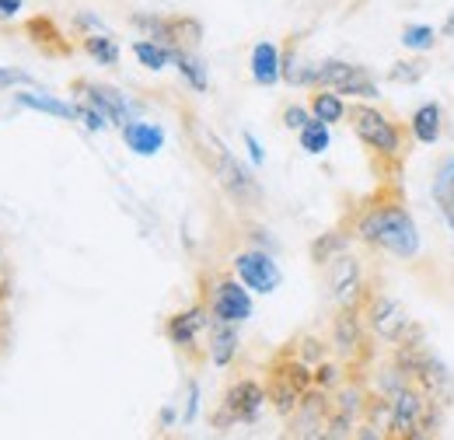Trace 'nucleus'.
<instances>
[{
    "label": "nucleus",
    "instance_id": "aec40b11",
    "mask_svg": "<svg viewBox=\"0 0 454 440\" xmlns=\"http://www.w3.org/2000/svg\"><path fill=\"white\" fill-rule=\"evenodd\" d=\"M270 402H273V409L280 412V416H294V409L301 405V398H304V391L294 385L290 378H286L284 371H273V381H270Z\"/></svg>",
    "mask_w": 454,
    "mask_h": 440
},
{
    "label": "nucleus",
    "instance_id": "2f4dec72",
    "mask_svg": "<svg viewBox=\"0 0 454 440\" xmlns=\"http://www.w3.org/2000/svg\"><path fill=\"white\" fill-rule=\"evenodd\" d=\"M297 357H301L304 364H311V367H315V364H322V360H325V342H322V339H315V335H304V339H301Z\"/></svg>",
    "mask_w": 454,
    "mask_h": 440
},
{
    "label": "nucleus",
    "instance_id": "4468645a",
    "mask_svg": "<svg viewBox=\"0 0 454 440\" xmlns=\"http://www.w3.org/2000/svg\"><path fill=\"white\" fill-rule=\"evenodd\" d=\"M122 140H126V147H129L133 154H140V158H154V154L165 147V130L154 126V122L133 119V122L122 126Z\"/></svg>",
    "mask_w": 454,
    "mask_h": 440
},
{
    "label": "nucleus",
    "instance_id": "39448f33",
    "mask_svg": "<svg viewBox=\"0 0 454 440\" xmlns=\"http://www.w3.org/2000/svg\"><path fill=\"white\" fill-rule=\"evenodd\" d=\"M367 329L374 332L381 342L398 346V342L409 335V329H412V318H409V311L398 304L395 297L374 294V297L367 301Z\"/></svg>",
    "mask_w": 454,
    "mask_h": 440
},
{
    "label": "nucleus",
    "instance_id": "79ce46f5",
    "mask_svg": "<svg viewBox=\"0 0 454 440\" xmlns=\"http://www.w3.org/2000/svg\"><path fill=\"white\" fill-rule=\"evenodd\" d=\"M444 32H448V35H454V14H451V21H448V28H444Z\"/></svg>",
    "mask_w": 454,
    "mask_h": 440
},
{
    "label": "nucleus",
    "instance_id": "4be33fe9",
    "mask_svg": "<svg viewBox=\"0 0 454 440\" xmlns=\"http://www.w3.org/2000/svg\"><path fill=\"white\" fill-rule=\"evenodd\" d=\"M308 109H311V115H315V119H322V122L336 126V122H342V119H346V112H349V106L342 102L340 91H333V88H318Z\"/></svg>",
    "mask_w": 454,
    "mask_h": 440
},
{
    "label": "nucleus",
    "instance_id": "20e7f679",
    "mask_svg": "<svg viewBox=\"0 0 454 440\" xmlns=\"http://www.w3.org/2000/svg\"><path fill=\"white\" fill-rule=\"evenodd\" d=\"M430 395L423 388L416 385H405L392 398V412H388V434L392 437H423V423H427V412H430Z\"/></svg>",
    "mask_w": 454,
    "mask_h": 440
},
{
    "label": "nucleus",
    "instance_id": "72a5a7b5",
    "mask_svg": "<svg viewBox=\"0 0 454 440\" xmlns=\"http://www.w3.org/2000/svg\"><path fill=\"white\" fill-rule=\"evenodd\" d=\"M423 70H427V63L412 59V63H395V70H392L388 77H392V81H402V84H405V81L412 84V81H419V77H423Z\"/></svg>",
    "mask_w": 454,
    "mask_h": 440
},
{
    "label": "nucleus",
    "instance_id": "a19ab883",
    "mask_svg": "<svg viewBox=\"0 0 454 440\" xmlns=\"http://www.w3.org/2000/svg\"><path fill=\"white\" fill-rule=\"evenodd\" d=\"M77 25L81 28H91V32H106V25L98 18H91V14H77Z\"/></svg>",
    "mask_w": 454,
    "mask_h": 440
},
{
    "label": "nucleus",
    "instance_id": "f03ea898",
    "mask_svg": "<svg viewBox=\"0 0 454 440\" xmlns=\"http://www.w3.org/2000/svg\"><path fill=\"white\" fill-rule=\"evenodd\" d=\"M196 140H200V154H203V161H207V168L214 171V178L221 182V189H224L227 196L238 200L241 207H255V203L262 200V189H259L255 175L227 151L224 140H221L217 133H210V130H196Z\"/></svg>",
    "mask_w": 454,
    "mask_h": 440
},
{
    "label": "nucleus",
    "instance_id": "f8f14e48",
    "mask_svg": "<svg viewBox=\"0 0 454 440\" xmlns=\"http://www.w3.org/2000/svg\"><path fill=\"white\" fill-rule=\"evenodd\" d=\"M77 88L81 91H88L84 98H88V106H95V109L102 112L109 122H115L119 130L126 126V122H133V106L126 102V95H119L115 88H106V84H88V81H77Z\"/></svg>",
    "mask_w": 454,
    "mask_h": 440
},
{
    "label": "nucleus",
    "instance_id": "9d476101",
    "mask_svg": "<svg viewBox=\"0 0 454 440\" xmlns=\"http://www.w3.org/2000/svg\"><path fill=\"white\" fill-rule=\"evenodd\" d=\"M325 423H329V398H322V388H318V395L304 391L301 405L294 409L290 434L294 437H325Z\"/></svg>",
    "mask_w": 454,
    "mask_h": 440
},
{
    "label": "nucleus",
    "instance_id": "5701e85b",
    "mask_svg": "<svg viewBox=\"0 0 454 440\" xmlns=\"http://www.w3.org/2000/svg\"><path fill=\"white\" fill-rule=\"evenodd\" d=\"M133 25L144 32V39H154L161 46L178 50L175 43V18H158V14H133Z\"/></svg>",
    "mask_w": 454,
    "mask_h": 440
},
{
    "label": "nucleus",
    "instance_id": "bb28decb",
    "mask_svg": "<svg viewBox=\"0 0 454 440\" xmlns=\"http://www.w3.org/2000/svg\"><path fill=\"white\" fill-rule=\"evenodd\" d=\"M84 53L91 56L95 63H102V67H115V63H119V46H115V39L109 32H91V35H84Z\"/></svg>",
    "mask_w": 454,
    "mask_h": 440
},
{
    "label": "nucleus",
    "instance_id": "e433bc0d",
    "mask_svg": "<svg viewBox=\"0 0 454 440\" xmlns=\"http://www.w3.org/2000/svg\"><path fill=\"white\" fill-rule=\"evenodd\" d=\"M11 84H32V74H25V70H11V67H0V88H11Z\"/></svg>",
    "mask_w": 454,
    "mask_h": 440
},
{
    "label": "nucleus",
    "instance_id": "473e14b6",
    "mask_svg": "<svg viewBox=\"0 0 454 440\" xmlns=\"http://www.w3.org/2000/svg\"><path fill=\"white\" fill-rule=\"evenodd\" d=\"M342 381V371L340 364H315V385L322 388V391H329V388H336Z\"/></svg>",
    "mask_w": 454,
    "mask_h": 440
},
{
    "label": "nucleus",
    "instance_id": "2eb2a0df",
    "mask_svg": "<svg viewBox=\"0 0 454 440\" xmlns=\"http://www.w3.org/2000/svg\"><path fill=\"white\" fill-rule=\"evenodd\" d=\"M284 77V56L277 50V43L262 39L252 46V81L262 88H273Z\"/></svg>",
    "mask_w": 454,
    "mask_h": 440
},
{
    "label": "nucleus",
    "instance_id": "423d86ee",
    "mask_svg": "<svg viewBox=\"0 0 454 440\" xmlns=\"http://www.w3.org/2000/svg\"><path fill=\"white\" fill-rule=\"evenodd\" d=\"M266 402H270L266 388L259 385V381H252V378H245V381H238V385L224 395V405H221V412H217V420H214V423H217V427H231V423H255Z\"/></svg>",
    "mask_w": 454,
    "mask_h": 440
},
{
    "label": "nucleus",
    "instance_id": "a878e982",
    "mask_svg": "<svg viewBox=\"0 0 454 440\" xmlns=\"http://www.w3.org/2000/svg\"><path fill=\"white\" fill-rule=\"evenodd\" d=\"M133 56H137L140 67H147V70H165L171 63V56H175V50L154 43V39H137V43H133Z\"/></svg>",
    "mask_w": 454,
    "mask_h": 440
},
{
    "label": "nucleus",
    "instance_id": "f257e3e1",
    "mask_svg": "<svg viewBox=\"0 0 454 440\" xmlns=\"http://www.w3.org/2000/svg\"><path fill=\"white\" fill-rule=\"evenodd\" d=\"M356 238L395 255V259H416L419 255V227L402 203H381L371 207L356 220Z\"/></svg>",
    "mask_w": 454,
    "mask_h": 440
},
{
    "label": "nucleus",
    "instance_id": "a211bd4d",
    "mask_svg": "<svg viewBox=\"0 0 454 440\" xmlns=\"http://www.w3.org/2000/svg\"><path fill=\"white\" fill-rule=\"evenodd\" d=\"M14 102H18L21 109L46 112V115H53V119H77V106L63 102V98H57V95H43V91H18V95H14Z\"/></svg>",
    "mask_w": 454,
    "mask_h": 440
},
{
    "label": "nucleus",
    "instance_id": "ea45409f",
    "mask_svg": "<svg viewBox=\"0 0 454 440\" xmlns=\"http://www.w3.org/2000/svg\"><path fill=\"white\" fill-rule=\"evenodd\" d=\"M196 402H200V388L189 385V409H185V423H192V420H196Z\"/></svg>",
    "mask_w": 454,
    "mask_h": 440
},
{
    "label": "nucleus",
    "instance_id": "f704fd0d",
    "mask_svg": "<svg viewBox=\"0 0 454 440\" xmlns=\"http://www.w3.org/2000/svg\"><path fill=\"white\" fill-rule=\"evenodd\" d=\"M77 119H81L88 130H95V133L109 126V119H106V115H102L98 109H95V106H77Z\"/></svg>",
    "mask_w": 454,
    "mask_h": 440
},
{
    "label": "nucleus",
    "instance_id": "393cba45",
    "mask_svg": "<svg viewBox=\"0 0 454 440\" xmlns=\"http://www.w3.org/2000/svg\"><path fill=\"white\" fill-rule=\"evenodd\" d=\"M171 63L178 67V74L189 81L192 91H207V67H203V59L192 53V50H175Z\"/></svg>",
    "mask_w": 454,
    "mask_h": 440
},
{
    "label": "nucleus",
    "instance_id": "c756f323",
    "mask_svg": "<svg viewBox=\"0 0 454 440\" xmlns=\"http://www.w3.org/2000/svg\"><path fill=\"white\" fill-rule=\"evenodd\" d=\"M203 39V25L196 18H175V43L178 50H192Z\"/></svg>",
    "mask_w": 454,
    "mask_h": 440
},
{
    "label": "nucleus",
    "instance_id": "c9c22d12",
    "mask_svg": "<svg viewBox=\"0 0 454 440\" xmlns=\"http://www.w3.org/2000/svg\"><path fill=\"white\" fill-rule=\"evenodd\" d=\"M308 119H311V109H304V106H286L284 109V126L286 130H294V133H297Z\"/></svg>",
    "mask_w": 454,
    "mask_h": 440
},
{
    "label": "nucleus",
    "instance_id": "0eeeda50",
    "mask_svg": "<svg viewBox=\"0 0 454 440\" xmlns=\"http://www.w3.org/2000/svg\"><path fill=\"white\" fill-rule=\"evenodd\" d=\"M210 315L214 322H231V326H241L252 318V290L241 283V279H217L214 290H210Z\"/></svg>",
    "mask_w": 454,
    "mask_h": 440
},
{
    "label": "nucleus",
    "instance_id": "f3484780",
    "mask_svg": "<svg viewBox=\"0 0 454 440\" xmlns=\"http://www.w3.org/2000/svg\"><path fill=\"white\" fill-rule=\"evenodd\" d=\"M430 192H434V200H437V207H441V214H444V220H448V227H451L454 234V154L437 161Z\"/></svg>",
    "mask_w": 454,
    "mask_h": 440
},
{
    "label": "nucleus",
    "instance_id": "b1692460",
    "mask_svg": "<svg viewBox=\"0 0 454 440\" xmlns=\"http://www.w3.org/2000/svg\"><path fill=\"white\" fill-rule=\"evenodd\" d=\"M297 140H301V151H308V154H325L329 151V144H333V133H329V122H322V119H308L301 130H297Z\"/></svg>",
    "mask_w": 454,
    "mask_h": 440
},
{
    "label": "nucleus",
    "instance_id": "9b49d317",
    "mask_svg": "<svg viewBox=\"0 0 454 440\" xmlns=\"http://www.w3.org/2000/svg\"><path fill=\"white\" fill-rule=\"evenodd\" d=\"M210 322H214L210 308H207V304H192V308H185V311L171 315L168 329L165 332H168L171 346H178V350H192V346H196V339H200V332L210 329Z\"/></svg>",
    "mask_w": 454,
    "mask_h": 440
},
{
    "label": "nucleus",
    "instance_id": "1a4fd4ad",
    "mask_svg": "<svg viewBox=\"0 0 454 440\" xmlns=\"http://www.w3.org/2000/svg\"><path fill=\"white\" fill-rule=\"evenodd\" d=\"M329 290L340 308H360L364 297V266L356 255L342 252L329 263Z\"/></svg>",
    "mask_w": 454,
    "mask_h": 440
},
{
    "label": "nucleus",
    "instance_id": "ddd939ff",
    "mask_svg": "<svg viewBox=\"0 0 454 440\" xmlns=\"http://www.w3.org/2000/svg\"><path fill=\"white\" fill-rule=\"evenodd\" d=\"M333 346L342 357H353L364 350V318L360 308H340V318L333 322Z\"/></svg>",
    "mask_w": 454,
    "mask_h": 440
},
{
    "label": "nucleus",
    "instance_id": "7ed1b4c3",
    "mask_svg": "<svg viewBox=\"0 0 454 440\" xmlns=\"http://www.w3.org/2000/svg\"><path fill=\"white\" fill-rule=\"evenodd\" d=\"M346 119H349L353 133H356L371 151H378V154H385V158H398V151H402V133H398V126L381 109H374V106H367V102H356V106H349Z\"/></svg>",
    "mask_w": 454,
    "mask_h": 440
},
{
    "label": "nucleus",
    "instance_id": "7c9ffc66",
    "mask_svg": "<svg viewBox=\"0 0 454 440\" xmlns=\"http://www.w3.org/2000/svg\"><path fill=\"white\" fill-rule=\"evenodd\" d=\"M336 409L340 412H346V416H360L364 409H367V398H364V391L356 385H346V388H340V398H336Z\"/></svg>",
    "mask_w": 454,
    "mask_h": 440
},
{
    "label": "nucleus",
    "instance_id": "58836bf2",
    "mask_svg": "<svg viewBox=\"0 0 454 440\" xmlns=\"http://www.w3.org/2000/svg\"><path fill=\"white\" fill-rule=\"evenodd\" d=\"M245 147H248V154H252V161H255V165H262V161H266V151H262V144H259L252 133H245Z\"/></svg>",
    "mask_w": 454,
    "mask_h": 440
},
{
    "label": "nucleus",
    "instance_id": "cd10ccee",
    "mask_svg": "<svg viewBox=\"0 0 454 440\" xmlns=\"http://www.w3.org/2000/svg\"><path fill=\"white\" fill-rule=\"evenodd\" d=\"M434 43H437V32H434L430 25H409V28L402 32V46H405V50L427 53V50H434Z\"/></svg>",
    "mask_w": 454,
    "mask_h": 440
},
{
    "label": "nucleus",
    "instance_id": "c85d7f7f",
    "mask_svg": "<svg viewBox=\"0 0 454 440\" xmlns=\"http://www.w3.org/2000/svg\"><path fill=\"white\" fill-rule=\"evenodd\" d=\"M346 252V238L342 234H325V238H318L315 245H311V255H315V263H333L336 255Z\"/></svg>",
    "mask_w": 454,
    "mask_h": 440
},
{
    "label": "nucleus",
    "instance_id": "412c9836",
    "mask_svg": "<svg viewBox=\"0 0 454 440\" xmlns=\"http://www.w3.org/2000/svg\"><path fill=\"white\" fill-rule=\"evenodd\" d=\"M364 67L360 63H346V59H325V63H318V77H315V84L318 88H333V91H342L356 74H360Z\"/></svg>",
    "mask_w": 454,
    "mask_h": 440
},
{
    "label": "nucleus",
    "instance_id": "6ab92c4d",
    "mask_svg": "<svg viewBox=\"0 0 454 440\" xmlns=\"http://www.w3.org/2000/svg\"><path fill=\"white\" fill-rule=\"evenodd\" d=\"M238 357V326L231 322H210V360L227 367Z\"/></svg>",
    "mask_w": 454,
    "mask_h": 440
},
{
    "label": "nucleus",
    "instance_id": "dca6fc26",
    "mask_svg": "<svg viewBox=\"0 0 454 440\" xmlns=\"http://www.w3.org/2000/svg\"><path fill=\"white\" fill-rule=\"evenodd\" d=\"M444 122V109L437 106V102H423L419 109L409 115V130H412V137L423 144V147H434L437 140H441V126Z\"/></svg>",
    "mask_w": 454,
    "mask_h": 440
},
{
    "label": "nucleus",
    "instance_id": "6e6552de",
    "mask_svg": "<svg viewBox=\"0 0 454 440\" xmlns=\"http://www.w3.org/2000/svg\"><path fill=\"white\" fill-rule=\"evenodd\" d=\"M234 273H238V279H241L252 294H273V290L284 283L280 266H277V263H273V255H270V252H262V248L241 252V255L234 259Z\"/></svg>",
    "mask_w": 454,
    "mask_h": 440
},
{
    "label": "nucleus",
    "instance_id": "4c0bfd02",
    "mask_svg": "<svg viewBox=\"0 0 454 440\" xmlns=\"http://www.w3.org/2000/svg\"><path fill=\"white\" fill-rule=\"evenodd\" d=\"M21 7H25V0H0V21L18 18V14H21Z\"/></svg>",
    "mask_w": 454,
    "mask_h": 440
}]
</instances>
